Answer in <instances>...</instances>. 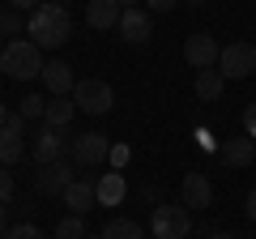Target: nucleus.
Returning <instances> with one entry per match:
<instances>
[{
    "label": "nucleus",
    "mask_w": 256,
    "mask_h": 239,
    "mask_svg": "<svg viewBox=\"0 0 256 239\" xmlns=\"http://www.w3.org/2000/svg\"><path fill=\"white\" fill-rule=\"evenodd\" d=\"M68 30H73V18H68V9H64L60 0H43L26 18V38L38 43V47H60L68 38Z\"/></svg>",
    "instance_id": "1"
},
{
    "label": "nucleus",
    "mask_w": 256,
    "mask_h": 239,
    "mask_svg": "<svg viewBox=\"0 0 256 239\" xmlns=\"http://www.w3.org/2000/svg\"><path fill=\"white\" fill-rule=\"evenodd\" d=\"M43 47L30 43V38H9L4 52H0V73H9L13 82H30V77H43Z\"/></svg>",
    "instance_id": "2"
},
{
    "label": "nucleus",
    "mask_w": 256,
    "mask_h": 239,
    "mask_svg": "<svg viewBox=\"0 0 256 239\" xmlns=\"http://www.w3.org/2000/svg\"><path fill=\"white\" fill-rule=\"evenodd\" d=\"M73 102L86 116H107V111L116 107V90H111V82H102V77H86V82H77Z\"/></svg>",
    "instance_id": "3"
},
{
    "label": "nucleus",
    "mask_w": 256,
    "mask_h": 239,
    "mask_svg": "<svg viewBox=\"0 0 256 239\" xmlns=\"http://www.w3.org/2000/svg\"><path fill=\"white\" fill-rule=\"evenodd\" d=\"M192 230V214L188 205H158L150 218V235L154 239H184Z\"/></svg>",
    "instance_id": "4"
},
{
    "label": "nucleus",
    "mask_w": 256,
    "mask_h": 239,
    "mask_svg": "<svg viewBox=\"0 0 256 239\" xmlns=\"http://www.w3.org/2000/svg\"><path fill=\"white\" fill-rule=\"evenodd\" d=\"M218 73L226 82H244V77L256 73V47L252 43H226L218 56Z\"/></svg>",
    "instance_id": "5"
},
{
    "label": "nucleus",
    "mask_w": 256,
    "mask_h": 239,
    "mask_svg": "<svg viewBox=\"0 0 256 239\" xmlns=\"http://www.w3.org/2000/svg\"><path fill=\"white\" fill-rule=\"evenodd\" d=\"M68 158H73L77 166H102L111 158V141L102 137V132H77L73 146H68Z\"/></svg>",
    "instance_id": "6"
},
{
    "label": "nucleus",
    "mask_w": 256,
    "mask_h": 239,
    "mask_svg": "<svg viewBox=\"0 0 256 239\" xmlns=\"http://www.w3.org/2000/svg\"><path fill=\"white\" fill-rule=\"evenodd\" d=\"M77 180V162L73 158H60V162H52V166H38V175H34V188L43 196H64V188Z\"/></svg>",
    "instance_id": "7"
},
{
    "label": "nucleus",
    "mask_w": 256,
    "mask_h": 239,
    "mask_svg": "<svg viewBox=\"0 0 256 239\" xmlns=\"http://www.w3.org/2000/svg\"><path fill=\"white\" fill-rule=\"evenodd\" d=\"M68 146H73V141L64 137V128L43 124V128H38V137H34V150H30V154H34L38 166H52V162H60V158H68Z\"/></svg>",
    "instance_id": "8"
},
{
    "label": "nucleus",
    "mask_w": 256,
    "mask_h": 239,
    "mask_svg": "<svg viewBox=\"0 0 256 239\" xmlns=\"http://www.w3.org/2000/svg\"><path fill=\"white\" fill-rule=\"evenodd\" d=\"M218 56H222V47H218V38L214 34H188V43H184V60H188V68H218Z\"/></svg>",
    "instance_id": "9"
},
{
    "label": "nucleus",
    "mask_w": 256,
    "mask_h": 239,
    "mask_svg": "<svg viewBox=\"0 0 256 239\" xmlns=\"http://www.w3.org/2000/svg\"><path fill=\"white\" fill-rule=\"evenodd\" d=\"M180 205H188V210H210L214 205V180L205 171H188L180 184Z\"/></svg>",
    "instance_id": "10"
},
{
    "label": "nucleus",
    "mask_w": 256,
    "mask_h": 239,
    "mask_svg": "<svg viewBox=\"0 0 256 239\" xmlns=\"http://www.w3.org/2000/svg\"><path fill=\"white\" fill-rule=\"evenodd\" d=\"M120 38H124V43H150V38H154V22H150V9H124V18H120Z\"/></svg>",
    "instance_id": "11"
},
{
    "label": "nucleus",
    "mask_w": 256,
    "mask_h": 239,
    "mask_svg": "<svg viewBox=\"0 0 256 239\" xmlns=\"http://www.w3.org/2000/svg\"><path fill=\"white\" fill-rule=\"evenodd\" d=\"M22 132H26V120H22V116H9V124L0 128V166H13L22 154H26Z\"/></svg>",
    "instance_id": "12"
},
{
    "label": "nucleus",
    "mask_w": 256,
    "mask_h": 239,
    "mask_svg": "<svg viewBox=\"0 0 256 239\" xmlns=\"http://www.w3.org/2000/svg\"><path fill=\"white\" fill-rule=\"evenodd\" d=\"M64 205H68V214H82L86 218L98 205V180H73L64 188Z\"/></svg>",
    "instance_id": "13"
},
{
    "label": "nucleus",
    "mask_w": 256,
    "mask_h": 239,
    "mask_svg": "<svg viewBox=\"0 0 256 239\" xmlns=\"http://www.w3.org/2000/svg\"><path fill=\"white\" fill-rule=\"evenodd\" d=\"M120 18H124L120 0H90L86 4V26H94V30H116Z\"/></svg>",
    "instance_id": "14"
},
{
    "label": "nucleus",
    "mask_w": 256,
    "mask_h": 239,
    "mask_svg": "<svg viewBox=\"0 0 256 239\" xmlns=\"http://www.w3.org/2000/svg\"><path fill=\"white\" fill-rule=\"evenodd\" d=\"M43 86H47V94H52V98H68V94L77 90L73 68L64 64V60H52V64L43 68Z\"/></svg>",
    "instance_id": "15"
},
{
    "label": "nucleus",
    "mask_w": 256,
    "mask_h": 239,
    "mask_svg": "<svg viewBox=\"0 0 256 239\" xmlns=\"http://www.w3.org/2000/svg\"><path fill=\"white\" fill-rule=\"evenodd\" d=\"M218 158L226 166H248V162H256V141L252 137H226L218 146Z\"/></svg>",
    "instance_id": "16"
},
{
    "label": "nucleus",
    "mask_w": 256,
    "mask_h": 239,
    "mask_svg": "<svg viewBox=\"0 0 256 239\" xmlns=\"http://www.w3.org/2000/svg\"><path fill=\"white\" fill-rule=\"evenodd\" d=\"M124 192H128V184H124L120 171H102L98 175V205H120Z\"/></svg>",
    "instance_id": "17"
},
{
    "label": "nucleus",
    "mask_w": 256,
    "mask_h": 239,
    "mask_svg": "<svg viewBox=\"0 0 256 239\" xmlns=\"http://www.w3.org/2000/svg\"><path fill=\"white\" fill-rule=\"evenodd\" d=\"M222 86H226V77H222L218 68H201V73H196V98L201 102H218Z\"/></svg>",
    "instance_id": "18"
},
{
    "label": "nucleus",
    "mask_w": 256,
    "mask_h": 239,
    "mask_svg": "<svg viewBox=\"0 0 256 239\" xmlns=\"http://www.w3.org/2000/svg\"><path fill=\"white\" fill-rule=\"evenodd\" d=\"M73 116H77V102H73V98H47L43 124H52V128H68V124H73Z\"/></svg>",
    "instance_id": "19"
},
{
    "label": "nucleus",
    "mask_w": 256,
    "mask_h": 239,
    "mask_svg": "<svg viewBox=\"0 0 256 239\" xmlns=\"http://www.w3.org/2000/svg\"><path fill=\"white\" fill-rule=\"evenodd\" d=\"M102 239H146V230L132 218H111L107 226H102Z\"/></svg>",
    "instance_id": "20"
},
{
    "label": "nucleus",
    "mask_w": 256,
    "mask_h": 239,
    "mask_svg": "<svg viewBox=\"0 0 256 239\" xmlns=\"http://www.w3.org/2000/svg\"><path fill=\"white\" fill-rule=\"evenodd\" d=\"M56 239H86V218H82V214L60 218V222H56Z\"/></svg>",
    "instance_id": "21"
},
{
    "label": "nucleus",
    "mask_w": 256,
    "mask_h": 239,
    "mask_svg": "<svg viewBox=\"0 0 256 239\" xmlns=\"http://www.w3.org/2000/svg\"><path fill=\"white\" fill-rule=\"evenodd\" d=\"M4 34H26V22L18 9H0V38Z\"/></svg>",
    "instance_id": "22"
},
{
    "label": "nucleus",
    "mask_w": 256,
    "mask_h": 239,
    "mask_svg": "<svg viewBox=\"0 0 256 239\" xmlns=\"http://www.w3.org/2000/svg\"><path fill=\"white\" fill-rule=\"evenodd\" d=\"M22 120H43L47 116V102H43V94H26L22 98V111H18Z\"/></svg>",
    "instance_id": "23"
},
{
    "label": "nucleus",
    "mask_w": 256,
    "mask_h": 239,
    "mask_svg": "<svg viewBox=\"0 0 256 239\" xmlns=\"http://www.w3.org/2000/svg\"><path fill=\"white\" fill-rule=\"evenodd\" d=\"M4 239H43V230L30 226V222H18V226H9V235Z\"/></svg>",
    "instance_id": "24"
},
{
    "label": "nucleus",
    "mask_w": 256,
    "mask_h": 239,
    "mask_svg": "<svg viewBox=\"0 0 256 239\" xmlns=\"http://www.w3.org/2000/svg\"><path fill=\"white\" fill-rule=\"evenodd\" d=\"M0 201H4V205L13 201V171H9V166H0Z\"/></svg>",
    "instance_id": "25"
},
{
    "label": "nucleus",
    "mask_w": 256,
    "mask_h": 239,
    "mask_svg": "<svg viewBox=\"0 0 256 239\" xmlns=\"http://www.w3.org/2000/svg\"><path fill=\"white\" fill-rule=\"evenodd\" d=\"M244 137L256 141V102H248V111H244Z\"/></svg>",
    "instance_id": "26"
},
{
    "label": "nucleus",
    "mask_w": 256,
    "mask_h": 239,
    "mask_svg": "<svg viewBox=\"0 0 256 239\" xmlns=\"http://www.w3.org/2000/svg\"><path fill=\"white\" fill-rule=\"evenodd\" d=\"M192 137H196V146H201V150H218V141H214V132H210V128H196Z\"/></svg>",
    "instance_id": "27"
},
{
    "label": "nucleus",
    "mask_w": 256,
    "mask_h": 239,
    "mask_svg": "<svg viewBox=\"0 0 256 239\" xmlns=\"http://www.w3.org/2000/svg\"><path fill=\"white\" fill-rule=\"evenodd\" d=\"M175 4H180V0H146V9H150V13H171Z\"/></svg>",
    "instance_id": "28"
},
{
    "label": "nucleus",
    "mask_w": 256,
    "mask_h": 239,
    "mask_svg": "<svg viewBox=\"0 0 256 239\" xmlns=\"http://www.w3.org/2000/svg\"><path fill=\"white\" fill-rule=\"evenodd\" d=\"M128 162V146H111V166H124Z\"/></svg>",
    "instance_id": "29"
},
{
    "label": "nucleus",
    "mask_w": 256,
    "mask_h": 239,
    "mask_svg": "<svg viewBox=\"0 0 256 239\" xmlns=\"http://www.w3.org/2000/svg\"><path fill=\"white\" fill-rule=\"evenodd\" d=\"M38 4H43V0H9V9H30V13H34Z\"/></svg>",
    "instance_id": "30"
},
{
    "label": "nucleus",
    "mask_w": 256,
    "mask_h": 239,
    "mask_svg": "<svg viewBox=\"0 0 256 239\" xmlns=\"http://www.w3.org/2000/svg\"><path fill=\"white\" fill-rule=\"evenodd\" d=\"M9 235V210H4V201H0V239Z\"/></svg>",
    "instance_id": "31"
},
{
    "label": "nucleus",
    "mask_w": 256,
    "mask_h": 239,
    "mask_svg": "<svg viewBox=\"0 0 256 239\" xmlns=\"http://www.w3.org/2000/svg\"><path fill=\"white\" fill-rule=\"evenodd\" d=\"M244 210H248V218L256 222V188H252V192H248V205H244Z\"/></svg>",
    "instance_id": "32"
},
{
    "label": "nucleus",
    "mask_w": 256,
    "mask_h": 239,
    "mask_svg": "<svg viewBox=\"0 0 256 239\" xmlns=\"http://www.w3.org/2000/svg\"><path fill=\"white\" fill-rule=\"evenodd\" d=\"M4 124H9V107H4V102H0V128H4Z\"/></svg>",
    "instance_id": "33"
},
{
    "label": "nucleus",
    "mask_w": 256,
    "mask_h": 239,
    "mask_svg": "<svg viewBox=\"0 0 256 239\" xmlns=\"http://www.w3.org/2000/svg\"><path fill=\"white\" fill-rule=\"evenodd\" d=\"M120 4H124V9H137V0H120Z\"/></svg>",
    "instance_id": "34"
},
{
    "label": "nucleus",
    "mask_w": 256,
    "mask_h": 239,
    "mask_svg": "<svg viewBox=\"0 0 256 239\" xmlns=\"http://www.w3.org/2000/svg\"><path fill=\"white\" fill-rule=\"evenodd\" d=\"M210 239H235V235H226V230H222V235H210Z\"/></svg>",
    "instance_id": "35"
},
{
    "label": "nucleus",
    "mask_w": 256,
    "mask_h": 239,
    "mask_svg": "<svg viewBox=\"0 0 256 239\" xmlns=\"http://www.w3.org/2000/svg\"><path fill=\"white\" fill-rule=\"evenodd\" d=\"M184 4H192V9H196V4H205V0H184Z\"/></svg>",
    "instance_id": "36"
},
{
    "label": "nucleus",
    "mask_w": 256,
    "mask_h": 239,
    "mask_svg": "<svg viewBox=\"0 0 256 239\" xmlns=\"http://www.w3.org/2000/svg\"><path fill=\"white\" fill-rule=\"evenodd\" d=\"M86 239H102V235H86Z\"/></svg>",
    "instance_id": "37"
},
{
    "label": "nucleus",
    "mask_w": 256,
    "mask_h": 239,
    "mask_svg": "<svg viewBox=\"0 0 256 239\" xmlns=\"http://www.w3.org/2000/svg\"><path fill=\"white\" fill-rule=\"evenodd\" d=\"M0 52H4V38H0Z\"/></svg>",
    "instance_id": "38"
},
{
    "label": "nucleus",
    "mask_w": 256,
    "mask_h": 239,
    "mask_svg": "<svg viewBox=\"0 0 256 239\" xmlns=\"http://www.w3.org/2000/svg\"><path fill=\"white\" fill-rule=\"evenodd\" d=\"M60 4H64V0H60Z\"/></svg>",
    "instance_id": "39"
}]
</instances>
